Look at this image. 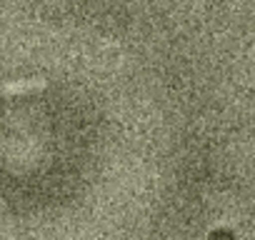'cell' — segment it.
Returning <instances> with one entry per match:
<instances>
[{
	"mask_svg": "<svg viewBox=\"0 0 255 240\" xmlns=\"http://www.w3.org/2000/svg\"><path fill=\"white\" fill-rule=\"evenodd\" d=\"M35 85H43V83H35V80H30V83H18V85H8L5 90H8V93H15V90H28V88H35Z\"/></svg>",
	"mask_w": 255,
	"mask_h": 240,
	"instance_id": "cell-1",
	"label": "cell"
}]
</instances>
